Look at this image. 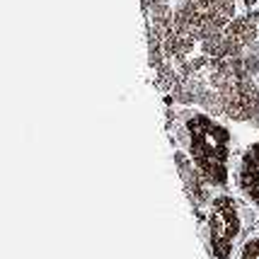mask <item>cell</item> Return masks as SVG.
<instances>
[{"instance_id":"cell-2","label":"cell","mask_w":259,"mask_h":259,"mask_svg":"<svg viewBox=\"0 0 259 259\" xmlns=\"http://www.w3.org/2000/svg\"><path fill=\"white\" fill-rule=\"evenodd\" d=\"M233 0H184L172 22L196 39H208L233 22Z\"/></svg>"},{"instance_id":"cell-1","label":"cell","mask_w":259,"mask_h":259,"mask_svg":"<svg viewBox=\"0 0 259 259\" xmlns=\"http://www.w3.org/2000/svg\"><path fill=\"white\" fill-rule=\"evenodd\" d=\"M187 141H189V158L213 184H226L228 180V150L230 134L206 114H192L184 121Z\"/></svg>"},{"instance_id":"cell-4","label":"cell","mask_w":259,"mask_h":259,"mask_svg":"<svg viewBox=\"0 0 259 259\" xmlns=\"http://www.w3.org/2000/svg\"><path fill=\"white\" fill-rule=\"evenodd\" d=\"M237 177H240V189L247 196V201L259 208V141L245 150Z\"/></svg>"},{"instance_id":"cell-3","label":"cell","mask_w":259,"mask_h":259,"mask_svg":"<svg viewBox=\"0 0 259 259\" xmlns=\"http://www.w3.org/2000/svg\"><path fill=\"white\" fill-rule=\"evenodd\" d=\"M208 252L213 259H230L240 235V213L230 196H215L208 211Z\"/></svg>"},{"instance_id":"cell-5","label":"cell","mask_w":259,"mask_h":259,"mask_svg":"<svg viewBox=\"0 0 259 259\" xmlns=\"http://www.w3.org/2000/svg\"><path fill=\"white\" fill-rule=\"evenodd\" d=\"M175 162H177V169H180L182 180H184V187L189 192V199L194 203H201L206 199V184H203L206 175L196 165H192V158H184V153H177Z\"/></svg>"},{"instance_id":"cell-6","label":"cell","mask_w":259,"mask_h":259,"mask_svg":"<svg viewBox=\"0 0 259 259\" xmlns=\"http://www.w3.org/2000/svg\"><path fill=\"white\" fill-rule=\"evenodd\" d=\"M237 259H259V235L247 237L237 252Z\"/></svg>"}]
</instances>
